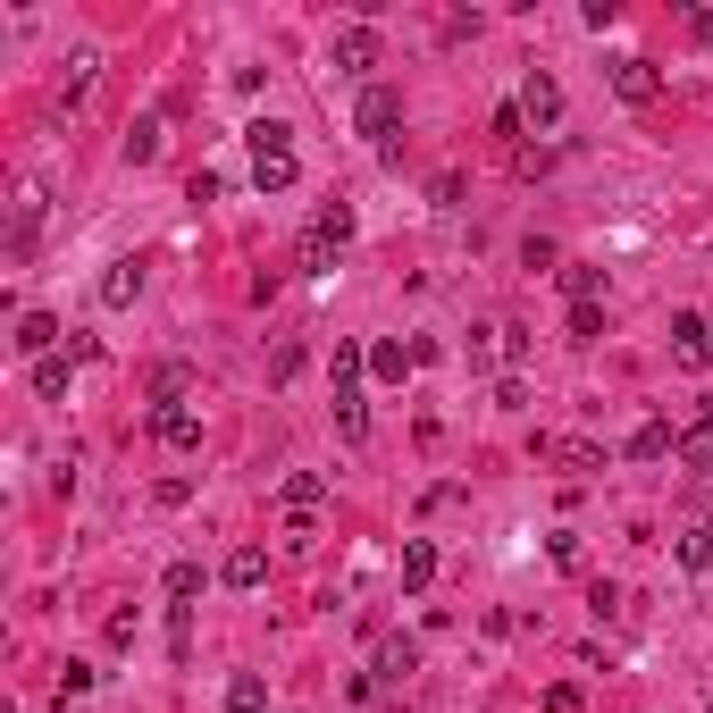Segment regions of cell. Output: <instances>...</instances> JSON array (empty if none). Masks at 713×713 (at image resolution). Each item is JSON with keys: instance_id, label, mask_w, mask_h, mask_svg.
<instances>
[{"instance_id": "e575fe53", "label": "cell", "mask_w": 713, "mask_h": 713, "mask_svg": "<svg viewBox=\"0 0 713 713\" xmlns=\"http://www.w3.org/2000/svg\"><path fill=\"white\" fill-rule=\"evenodd\" d=\"M495 337H504V344H495V353H504V361H529V328H512V320H504V328H495Z\"/></svg>"}, {"instance_id": "e0dca14e", "label": "cell", "mask_w": 713, "mask_h": 713, "mask_svg": "<svg viewBox=\"0 0 713 713\" xmlns=\"http://www.w3.org/2000/svg\"><path fill=\"white\" fill-rule=\"evenodd\" d=\"M134 294H143V261H110V278H101V302H110V311H127Z\"/></svg>"}, {"instance_id": "6da1fadb", "label": "cell", "mask_w": 713, "mask_h": 713, "mask_svg": "<svg viewBox=\"0 0 713 713\" xmlns=\"http://www.w3.org/2000/svg\"><path fill=\"white\" fill-rule=\"evenodd\" d=\"M244 143H252V185L261 193H294V127L285 118H252L244 127Z\"/></svg>"}, {"instance_id": "603a6c76", "label": "cell", "mask_w": 713, "mask_h": 713, "mask_svg": "<svg viewBox=\"0 0 713 713\" xmlns=\"http://www.w3.org/2000/svg\"><path fill=\"white\" fill-rule=\"evenodd\" d=\"M68 370H76V361H68V353H51V361H34V394H42V403H59V394H68Z\"/></svg>"}, {"instance_id": "ac0fdd59", "label": "cell", "mask_w": 713, "mask_h": 713, "mask_svg": "<svg viewBox=\"0 0 713 713\" xmlns=\"http://www.w3.org/2000/svg\"><path fill=\"white\" fill-rule=\"evenodd\" d=\"M337 429H344V445L370 436V403H361V386H337Z\"/></svg>"}, {"instance_id": "ffe728a7", "label": "cell", "mask_w": 713, "mask_h": 713, "mask_svg": "<svg viewBox=\"0 0 713 713\" xmlns=\"http://www.w3.org/2000/svg\"><path fill=\"white\" fill-rule=\"evenodd\" d=\"M680 462H689V470H705V479H713V412L696 420V429H680Z\"/></svg>"}, {"instance_id": "277c9868", "label": "cell", "mask_w": 713, "mask_h": 713, "mask_svg": "<svg viewBox=\"0 0 713 713\" xmlns=\"http://www.w3.org/2000/svg\"><path fill=\"white\" fill-rule=\"evenodd\" d=\"M613 93L630 101V110H655V101H663V68H655V59H639V51H621L613 59Z\"/></svg>"}, {"instance_id": "f546056e", "label": "cell", "mask_w": 713, "mask_h": 713, "mask_svg": "<svg viewBox=\"0 0 713 713\" xmlns=\"http://www.w3.org/2000/svg\"><path fill=\"white\" fill-rule=\"evenodd\" d=\"M169 596H177V604L202 596V563H169Z\"/></svg>"}, {"instance_id": "2e32d148", "label": "cell", "mask_w": 713, "mask_h": 713, "mask_svg": "<svg viewBox=\"0 0 713 713\" xmlns=\"http://www.w3.org/2000/svg\"><path fill=\"white\" fill-rule=\"evenodd\" d=\"M51 344H59V320H51V311H26V320H18V353L26 361H51Z\"/></svg>"}, {"instance_id": "7402d4cb", "label": "cell", "mask_w": 713, "mask_h": 713, "mask_svg": "<svg viewBox=\"0 0 713 713\" xmlns=\"http://www.w3.org/2000/svg\"><path fill=\"white\" fill-rule=\"evenodd\" d=\"M672 554H680V571H705V563H713V529H705V521H696V529H680V538H672Z\"/></svg>"}, {"instance_id": "d4e9b609", "label": "cell", "mask_w": 713, "mask_h": 713, "mask_svg": "<svg viewBox=\"0 0 713 713\" xmlns=\"http://www.w3.org/2000/svg\"><path fill=\"white\" fill-rule=\"evenodd\" d=\"M596 285H604V269H588V261H563V294H571V302H596Z\"/></svg>"}, {"instance_id": "484cf974", "label": "cell", "mask_w": 713, "mask_h": 713, "mask_svg": "<svg viewBox=\"0 0 713 713\" xmlns=\"http://www.w3.org/2000/svg\"><path fill=\"white\" fill-rule=\"evenodd\" d=\"M261 705H269V689H261L252 672H244V680H227V713H261Z\"/></svg>"}, {"instance_id": "d590c367", "label": "cell", "mask_w": 713, "mask_h": 713, "mask_svg": "<svg viewBox=\"0 0 713 713\" xmlns=\"http://www.w3.org/2000/svg\"><path fill=\"white\" fill-rule=\"evenodd\" d=\"M51 713H84V705H76V696H59V705H51Z\"/></svg>"}, {"instance_id": "836d02e7", "label": "cell", "mask_w": 713, "mask_h": 713, "mask_svg": "<svg viewBox=\"0 0 713 713\" xmlns=\"http://www.w3.org/2000/svg\"><path fill=\"white\" fill-rule=\"evenodd\" d=\"M521 261H529V269H563V252L545 244V235H529V244H521Z\"/></svg>"}, {"instance_id": "cb8c5ba5", "label": "cell", "mask_w": 713, "mask_h": 713, "mask_svg": "<svg viewBox=\"0 0 713 713\" xmlns=\"http://www.w3.org/2000/svg\"><path fill=\"white\" fill-rule=\"evenodd\" d=\"M160 403H185V361H160V370H151V412H160Z\"/></svg>"}, {"instance_id": "7c38bea8", "label": "cell", "mask_w": 713, "mask_h": 713, "mask_svg": "<svg viewBox=\"0 0 713 713\" xmlns=\"http://www.w3.org/2000/svg\"><path fill=\"white\" fill-rule=\"evenodd\" d=\"M219 580L235 588V596H252V588L269 580V554H261V545H235V554H227V563H219Z\"/></svg>"}, {"instance_id": "9c48e42d", "label": "cell", "mask_w": 713, "mask_h": 713, "mask_svg": "<svg viewBox=\"0 0 713 713\" xmlns=\"http://www.w3.org/2000/svg\"><path fill=\"white\" fill-rule=\"evenodd\" d=\"M538 462H563L571 479H588V470H604V445H588V436H538Z\"/></svg>"}, {"instance_id": "3957f363", "label": "cell", "mask_w": 713, "mask_h": 713, "mask_svg": "<svg viewBox=\"0 0 713 713\" xmlns=\"http://www.w3.org/2000/svg\"><path fill=\"white\" fill-rule=\"evenodd\" d=\"M394 127H403V93H394V84H361V101H353V134L386 143Z\"/></svg>"}, {"instance_id": "5b68a950", "label": "cell", "mask_w": 713, "mask_h": 713, "mask_svg": "<svg viewBox=\"0 0 713 713\" xmlns=\"http://www.w3.org/2000/svg\"><path fill=\"white\" fill-rule=\"evenodd\" d=\"M521 118H529L538 134H554V127H563V84H554L545 68H529V76H521Z\"/></svg>"}, {"instance_id": "52a82bcc", "label": "cell", "mask_w": 713, "mask_h": 713, "mask_svg": "<svg viewBox=\"0 0 713 713\" xmlns=\"http://www.w3.org/2000/svg\"><path fill=\"white\" fill-rule=\"evenodd\" d=\"M151 436H160L169 453H202V412H185V403H160V412H151Z\"/></svg>"}, {"instance_id": "8992f818", "label": "cell", "mask_w": 713, "mask_h": 713, "mask_svg": "<svg viewBox=\"0 0 713 713\" xmlns=\"http://www.w3.org/2000/svg\"><path fill=\"white\" fill-rule=\"evenodd\" d=\"M328 59H337V76H370L378 59H386V42H378V26H344Z\"/></svg>"}, {"instance_id": "9a60e30c", "label": "cell", "mask_w": 713, "mask_h": 713, "mask_svg": "<svg viewBox=\"0 0 713 713\" xmlns=\"http://www.w3.org/2000/svg\"><path fill=\"white\" fill-rule=\"evenodd\" d=\"M663 453H680V429H672V420H639V436H630V462H663Z\"/></svg>"}, {"instance_id": "4dcf8cb0", "label": "cell", "mask_w": 713, "mask_h": 713, "mask_svg": "<svg viewBox=\"0 0 713 713\" xmlns=\"http://www.w3.org/2000/svg\"><path fill=\"white\" fill-rule=\"evenodd\" d=\"M93 68H101L93 51H76V59H68V110H76V101H84V84H93Z\"/></svg>"}, {"instance_id": "d6986e66", "label": "cell", "mask_w": 713, "mask_h": 713, "mask_svg": "<svg viewBox=\"0 0 713 713\" xmlns=\"http://www.w3.org/2000/svg\"><path fill=\"white\" fill-rule=\"evenodd\" d=\"M420 672V639H386L378 646V680H412Z\"/></svg>"}, {"instance_id": "7a4b0ae2", "label": "cell", "mask_w": 713, "mask_h": 713, "mask_svg": "<svg viewBox=\"0 0 713 713\" xmlns=\"http://www.w3.org/2000/svg\"><path fill=\"white\" fill-rule=\"evenodd\" d=\"M344 244H353V202H328L320 219L302 227V269H311V278H328V269L344 261Z\"/></svg>"}, {"instance_id": "4fadbf2b", "label": "cell", "mask_w": 713, "mask_h": 713, "mask_svg": "<svg viewBox=\"0 0 713 713\" xmlns=\"http://www.w3.org/2000/svg\"><path fill=\"white\" fill-rule=\"evenodd\" d=\"M394 580L420 596V588L436 580V545H429V538H403V554H394Z\"/></svg>"}, {"instance_id": "8d00e7d4", "label": "cell", "mask_w": 713, "mask_h": 713, "mask_svg": "<svg viewBox=\"0 0 713 713\" xmlns=\"http://www.w3.org/2000/svg\"><path fill=\"white\" fill-rule=\"evenodd\" d=\"M705 713H713V705H705Z\"/></svg>"}, {"instance_id": "d6a6232c", "label": "cell", "mask_w": 713, "mask_h": 713, "mask_svg": "<svg viewBox=\"0 0 713 713\" xmlns=\"http://www.w3.org/2000/svg\"><path fill=\"white\" fill-rule=\"evenodd\" d=\"M93 680H101L93 663H68V672H59V696H84V689H93Z\"/></svg>"}, {"instance_id": "5bb4252c", "label": "cell", "mask_w": 713, "mask_h": 713, "mask_svg": "<svg viewBox=\"0 0 713 713\" xmlns=\"http://www.w3.org/2000/svg\"><path fill=\"white\" fill-rule=\"evenodd\" d=\"M420 361H412V344H394V337H378L370 344V378H386V386H403V378H412Z\"/></svg>"}, {"instance_id": "83f0119b", "label": "cell", "mask_w": 713, "mask_h": 713, "mask_svg": "<svg viewBox=\"0 0 713 713\" xmlns=\"http://www.w3.org/2000/svg\"><path fill=\"white\" fill-rule=\"evenodd\" d=\"M488 127H495V143H512V151H521V134H529V118H521V101H504V110H495V118H488Z\"/></svg>"}, {"instance_id": "8fae6325", "label": "cell", "mask_w": 713, "mask_h": 713, "mask_svg": "<svg viewBox=\"0 0 713 713\" xmlns=\"http://www.w3.org/2000/svg\"><path fill=\"white\" fill-rule=\"evenodd\" d=\"M278 504H285V521H311V512L328 504V479H320V470H294V479L278 488Z\"/></svg>"}, {"instance_id": "f1b7e54d", "label": "cell", "mask_w": 713, "mask_h": 713, "mask_svg": "<svg viewBox=\"0 0 713 713\" xmlns=\"http://www.w3.org/2000/svg\"><path fill=\"white\" fill-rule=\"evenodd\" d=\"M545 713H588V689L580 680H554V689H545Z\"/></svg>"}, {"instance_id": "30bf717a", "label": "cell", "mask_w": 713, "mask_h": 713, "mask_svg": "<svg viewBox=\"0 0 713 713\" xmlns=\"http://www.w3.org/2000/svg\"><path fill=\"white\" fill-rule=\"evenodd\" d=\"M672 353L689 361V370H705V361H713V328H705V311H680V320H672Z\"/></svg>"}, {"instance_id": "4316f807", "label": "cell", "mask_w": 713, "mask_h": 713, "mask_svg": "<svg viewBox=\"0 0 713 713\" xmlns=\"http://www.w3.org/2000/svg\"><path fill=\"white\" fill-rule=\"evenodd\" d=\"M604 337V311L596 302H571V344H596Z\"/></svg>"}, {"instance_id": "1f68e13d", "label": "cell", "mask_w": 713, "mask_h": 713, "mask_svg": "<svg viewBox=\"0 0 713 713\" xmlns=\"http://www.w3.org/2000/svg\"><path fill=\"white\" fill-rule=\"evenodd\" d=\"M588 604H596V621H613V613H621V604H630V596H621L613 580H588Z\"/></svg>"}, {"instance_id": "44dd1931", "label": "cell", "mask_w": 713, "mask_h": 713, "mask_svg": "<svg viewBox=\"0 0 713 713\" xmlns=\"http://www.w3.org/2000/svg\"><path fill=\"white\" fill-rule=\"evenodd\" d=\"M160 160V118H134L127 127V169H151Z\"/></svg>"}, {"instance_id": "ba28073f", "label": "cell", "mask_w": 713, "mask_h": 713, "mask_svg": "<svg viewBox=\"0 0 713 713\" xmlns=\"http://www.w3.org/2000/svg\"><path fill=\"white\" fill-rule=\"evenodd\" d=\"M34 235H42V193L26 185V193H18V210H9V261H18V269L34 261Z\"/></svg>"}]
</instances>
